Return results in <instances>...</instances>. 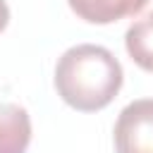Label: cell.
I'll list each match as a JSON object with an SVG mask.
<instances>
[{
	"mask_svg": "<svg viewBox=\"0 0 153 153\" xmlns=\"http://www.w3.org/2000/svg\"><path fill=\"white\" fill-rule=\"evenodd\" d=\"M122 81L124 72L120 60L96 43L67 48L55 65V91L79 112H96L110 105Z\"/></svg>",
	"mask_w": 153,
	"mask_h": 153,
	"instance_id": "cell-1",
	"label": "cell"
},
{
	"mask_svg": "<svg viewBox=\"0 0 153 153\" xmlns=\"http://www.w3.org/2000/svg\"><path fill=\"white\" fill-rule=\"evenodd\" d=\"M148 0H67L72 12L88 24H112L146 7Z\"/></svg>",
	"mask_w": 153,
	"mask_h": 153,
	"instance_id": "cell-4",
	"label": "cell"
},
{
	"mask_svg": "<svg viewBox=\"0 0 153 153\" xmlns=\"http://www.w3.org/2000/svg\"><path fill=\"white\" fill-rule=\"evenodd\" d=\"M124 48L141 69L153 72V10L129 24L124 33Z\"/></svg>",
	"mask_w": 153,
	"mask_h": 153,
	"instance_id": "cell-5",
	"label": "cell"
},
{
	"mask_svg": "<svg viewBox=\"0 0 153 153\" xmlns=\"http://www.w3.org/2000/svg\"><path fill=\"white\" fill-rule=\"evenodd\" d=\"M115 153H153V98L124 105L112 129Z\"/></svg>",
	"mask_w": 153,
	"mask_h": 153,
	"instance_id": "cell-2",
	"label": "cell"
},
{
	"mask_svg": "<svg viewBox=\"0 0 153 153\" xmlns=\"http://www.w3.org/2000/svg\"><path fill=\"white\" fill-rule=\"evenodd\" d=\"M7 24H10V7L5 0H0V33L7 29Z\"/></svg>",
	"mask_w": 153,
	"mask_h": 153,
	"instance_id": "cell-6",
	"label": "cell"
},
{
	"mask_svg": "<svg viewBox=\"0 0 153 153\" xmlns=\"http://www.w3.org/2000/svg\"><path fill=\"white\" fill-rule=\"evenodd\" d=\"M31 143V117L17 103H0V153H26Z\"/></svg>",
	"mask_w": 153,
	"mask_h": 153,
	"instance_id": "cell-3",
	"label": "cell"
}]
</instances>
